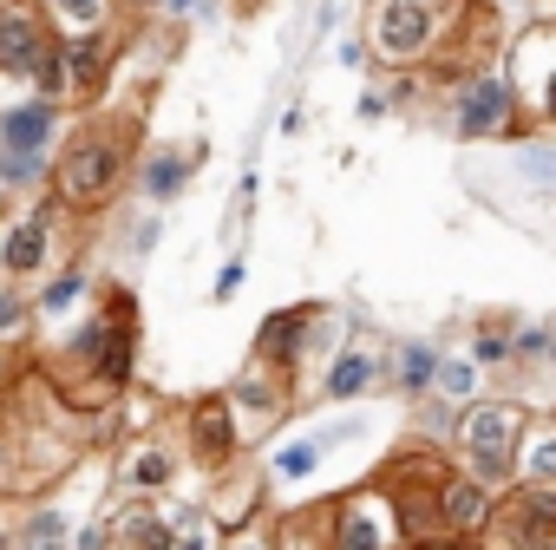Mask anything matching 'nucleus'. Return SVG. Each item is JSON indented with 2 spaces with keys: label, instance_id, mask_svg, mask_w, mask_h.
<instances>
[{
  "label": "nucleus",
  "instance_id": "obj_1",
  "mask_svg": "<svg viewBox=\"0 0 556 550\" xmlns=\"http://www.w3.org/2000/svg\"><path fill=\"white\" fill-rule=\"evenodd\" d=\"M138 335H144L138 296L125 283H112L99 296V309L86 322H73L40 354V387H53V400L66 413H105V407H118L125 387H131V367H138Z\"/></svg>",
  "mask_w": 556,
  "mask_h": 550
},
{
  "label": "nucleus",
  "instance_id": "obj_25",
  "mask_svg": "<svg viewBox=\"0 0 556 550\" xmlns=\"http://www.w3.org/2000/svg\"><path fill=\"white\" fill-rule=\"evenodd\" d=\"M216 550H289L282 543V524H268V517H242L216 537Z\"/></svg>",
  "mask_w": 556,
  "mask_h": 550
},
{
  "label": "nucleus",
  "instance_id": "obj_15",
  "mask_svg": "<svg viewBox=\"0 0 556 550\" xmlns=\"http://www.w3.org/2000/svg\"><path fill=\"white\" fill-rule=\"evenodd\" d=\"M60 47H66L73 105H99L105 86H112V66H118V27L112 34H79V40H60Z\"/></svg>",
  "mask_w": 556,
  "mask_h": 550
},
{
  "label": "nucleus",
  "instance_id": "obj_27",
  "mask_svg": "<svg viewBox=\"0 0 556 550\" xmlns=\"http://www.w3.org/2000/svg\"><path fill=\"white\" fill-rule=\"evenodd\" d=\"M517 478H543V485H556V426H549V433H523Z\"/></svg>",
  "mask_w": 556,
  "mask_h": 550
},
{
  "label": "nucleus",
  "instance_id": "obj_29",
  "mask_svg": "<svg viewBox=\"0 0 556 550\" xmlns=\"http://www.w3.org/2000/svg\"><path fill=\"white\" fill-rule=\"evenodd\" d=\"M321 459H328V439H289L282 452H275V478H282V485H295V478H308Z\"/></svg>",
  "mask_w": 556,
  "mask_h": 550
},
{
  "label": "nucleus",
  "instance_id": "obj_40",
  "mask_svg": "<svg viewBox=\"0 0 556 550\" xmlns=\"http://www.w3.org/2000/svg\"><path fill=\"white\" fill-rule=\"evenodd\" d=\"M118 14H157V0H118Z\"/></svg>",
  "mask_w": 556,
  "mask_h": 550
},
{
  "label": "nucleus",
  "instance_id": "obj_13",
  "mask_svg": "<svg viewBox=\"0 0 556 550\" xmlns=\"http://www.w3.org/2000/svg\"><path fill=\"white\" fill-rule=\"evenodd\" d=\"M229 393V407H236V420H255V426H275L289 407H295V374H282V367H268V361H255L249 354V367L223 387Z\"/></svg>",
  "mask_w": 556,
  "mask_h": 550
},
{
  "label": "nucleus",
  "instance_id": "obj_31",
  "mask_svg": "<svg viewBox=\"0 0 556 550\" xmlns=\"http://www.w3.org/2000/svg\"><path fill=\"white\" fill-rule=\"evenodd\" d=\"M242 283H249V262L236 255V262H223V275H216V289H210V296H216V302H236Z\"/></svg>",
  "mask_w": 556,
  "mask_h": 550
},
{
  "label": "nucleus",
  "instance_id": "obj_42",
  "mask_svg": "<svg viewBox=\"0 0 556 550\" xmlns=\"http://www.w3.org/2000/svg\"><path fill=\"white\" fill-rule=\"evenodd\" d=\"M105 550H112V543H105Z\"/></svg>",
  "mask_w": 556,
  "mask_h": 550
},
{
  "label": "nucleus",
  "instance_id": "obj_19",
  "mask_svg": "<svg viewBox=\"0 0 556 550\" xmlns=\"http://www.w3.org/2000/svg\"><path fill=\"white\" fill-rule=\"evenodd\" d=\"M432 374H439V348L432 341H400L393 348V387L406 400H426L432 393Z\"/></svg>",
  "mask_w": 556,
  "mask_h": 550
},
{
  "label": "nucleus",
  "instance_id": "obj_2",
  "mask_svg": "<svg viewBox=\"0 0 556 550\" xmlns=\"http://www.w3.org/2000/svg\"><path fill=\"white\" fill-rule=\"evenodd\" d=\"M138 138H144V105L125 99L112 112L86 105V118L53 145V171H47V190L60 210L73 216H99L125 197L131 171H138Z\"/></svg>",
  "mask_w": 556,
  "mask_h": 550
},
{
  "label": "nucleus",
  "instance_id": "obj_35",
  "mask_svg": "<svg viewBox=\"0 0 556 550\" xmlns=\"http://www.w3.org/2000/svg\"><path fill=\"white\" fill-rule=\"evenodd\" d=\"M14 348H21V341H0V400H8V387H14V367H21V361H14Z\"/></svg>",
  "mask_w": 556,
  "mask_h": 550
},
{
  "label": "nucleus",
  "instance_id": "obj_30",
  "mask_svg": "<svg viewBox=\"0 0 556 550\" xmlns=\"http://www.w3.org/2000/svg\"><path fill=\"white\" fill-rule=\"evenodd\" d=\"M197 14H210V0H157V21H170V27H190Z\"/></svg>",
  "mask_w": 556,
  "mask_h": 550
},
{
  "label": "nucleus",
  "instance_id": "obj_14",
  "mask_svg": "<svg viewBox=\"0 0 556 550\" xmlns=\"http://www.w3.org/2000/svg\"><path fill=\"white\" fill-rule=\"evenodd\" d=\"M60 112H66V105L27 92L21 105L0 112V151H8V158H53V145H60Z\"/></svg>",
  "mask_w": 556,
  "mask_h": 550
},
{
  "label": "nucleus",
  "instance_id": "obj_39",
  "mask_svg": "<svg viewBox=\"0 0 556 550\" xmlns=\"http://www.w3.org/2000/svg\"><path fill=\"white\" fill-rule=\"evenodd\" d=\"M387 105H393V99H387V92H367V99H361V118H380V112H387Z\"/></svg>",
  "mask_w": 556,
  "mask_h": 550
},
{
  "label": "nucleus",
  "instance_id": "obj_38",
  "mask_svg": "<svg viewBox=\"0 0 556 550\" xmlns=\"http://www.w3.org/2000/svg\"><path fill=\"white\" fill-rule=\"evenodd\" d=\"M112 537H105V524H86V530H73V550H105Z\"/></svg>",
  "mask_w": 556,
  "mask_h": 550
},
{
  "label": "nucleus",
  "instance_id": "obj_9",
  "mask_svg": "<svg viewBox=\"0 0 556 550\" xmlns=\"http://www.w3.org/2000/svg\"><path fill=\"white\" fill-rule=\"evenodd\" d=\"M53 223H60V203H34V210L0 223V275H8V283H34V275H47Z\"/></svg>",
  "mask_w": 556,
  "mask_h": 550
},
{
  "label": "nucleus",
  "instance_id": "obj_6",
  "mask_svg": "<svg viewBox=\"0 0 556 550\" xmlns=\"http://www.w3.org/2000/svg\"><path fill=\"white\" fill-rule=\"evenodd\" d=\"M478 543L484 550H556V485H543V478L504 485Z\"/></svg>",
  "mask_w": 556,
  "mask_h": 550
},
{
  "label": "nucleus",
  "instance_id": "obj_3",
  "mask_svg": "<svg viewBox=\"0 0 556 550\" xmlns=\"http://www.w3.org/2000/svg\"><path fill=\"white\" fill-rule=\"evenodd\" d=\"M523 433H530V413L517 400H471L452 426V446H458V465L471 478H484L491 491L517 485V452H523Z\"/></svg>",
  "mask_w": 556,
  "mask_h": 550
},
{
  "label": "nucleus",
  "instance_id": "obj_10",
  "mask_svg": "<svg viewBox=\"0 0 556 550\" xmlns=\"http://www.w3.org/2000/svg\"><path fill=\"white\" fill-rule=\"evenodd\" d=\"M53 21L40 14V0H0V79H34L40 53L53 47Z\"/></svg>",
  "mask_w": 556,
  "mask_h": 550
},
{
  "label": "nucleus",
  "instance_id": "obj_12",
  "mask_svg": "<svg viewBox=\"0 0 556 550\" xmlns=\"http://www.w3.org/2000/svg\"><path fill=\"white\" fill-rule=\"evenodd\" d=\"M491 504H497V491L484 478H471L465 465H445V478H439V530H445V543H478V530L491 524Z\"/></svg>",
  "mask_w": 556,
  "mask_h": 550
},
{
  "label": "nucleus",
  "instance_id": "obj_37",
  "mask_svg": "<svg viewBox=\"0 0 556 550\" xmlns=\"http://www.w3.org/2000/svg\"><path fill=\"white\" fill-rule=\"evenodd\" d=\"M157 229H164V223H157V216H138V229H131V249H138V255H144V249H151V242H157Z\"/></svg>",
  "mask_w": 556,
  "mask_h": 550
},
{
  "label": "nucleus",
  "instance_id": "obj_22",
  "mask_svg": "<svg viewBox=\"0 0 556 550\" xmlns=\"http://www.w3.org/2000/svg\"><path fill=\"white\" fill-rule=\"evenodd\" d=\"M21 550H73V530H66V511L60 504H40L21 517Z\"/></svg>",
  "mask_w": 556,
  "mask_h": 550
},
{
  "label": "nucleus",
  "instance_id": "obj_4",
  "mask_svg": "<svg viewBox=\"0 0 556 550\" xmlns=\"http://www.w3.org/2000/svg\"><path fill=\"white\" fill-rule=\"evenodd\" d=\"M400 543H406L400 537V511H393L387 485L374 478V485H354L334 504H321L302 550H400Z\"/></svg>",
  "mask_w": 556,
  "mask_h": 550
},
{
  "label": "nucleus",
  "instance_id": "obj_36",
  "mask_svg": "<svg viewBox=\"0 0 556 550\" xmlns=\"http://www.w3.org/2000/svg\"><path fill=\"white\" fill-rule=\"evenodd\" d=\"M0 550H21V517L0 504Z\"/></svg>",
  "mask_w": 556,
  "mask_h": 550
},
{
  "label": "nucleus",
  "instance_id": "obj_28",
  "mask_svg": "<svg viewBox=\"0 0 556 550\" xmlns=\"http://www.w3.org/2000/svg\"><path fill=\"white\" fill-rule=\"evenodd\" d=\"M34 328V296H21V283L0 275V341H27Z\"/></svg>",
  "mask_w": 556,
  "mask_h": 550
},
{
  "label": "nucleus",
  "instance_id": "obj_34",
  "mask_svg": "<svg viewBox=\"0 0 556 550\" xmlns=\"http://www.w3.org/2000/svg\"><path fill=\"white\" fill-rule=\"evenodd\" d=\"M14 485H21V459H14V446H8V439H0V498H8Z\"/></svg>",
  "mask_w": 556,
  "mask_h": 550
},
{
  "label": "nucleus",
  "instance_id": "obj_11",
  "mask_svg": "<svg viewBox=\"0 0 556 550\" xmlns=\"http://www.w3.org/2000/svg\"><path fill=\"white\" fill-rule=\"evenodd\" d=\"M321 322H328V309H315V302H302V309H275V315L255 328V348H249V354L302 380V361H308V348H315V328H321Z\"/></svg>",
  "mask_w": 556,
  "mask_h": 550
},
{
  "label": "nucleus",
  "instance_id": "obj_23",
  "mask_svg": "<svg viewBox=\"0 0 556 550\" xmlns=\"http://www.w3.org/2000/svg\"><path fill=\"white\" fill-rule=\"evenodd\" d=\"M471 361H478V367H510V361H517V328L497 322V315H484L478 335H471Z\"/></svg>",
  "mask_w": 556,
  "mask_h": 550
},
{
  "label": "nucleus",
  "instance_id": "obj_16",
  "mask_svg": "<svg viewBox=\"0 0 556 550\" xmlns=\"http://www.w3.org/2000/svg\"><path fill=\"white\" fill-rule=\"evenodd\" d=\"M105 537H112V550H177V524H170L164 498H131V491L112 511Z\"/></svg>",
  "mask_w": 556,
  "mask_h": 550
},
{
  "label": "nucleus",
  "instance_id": "obj_41",
  "mask_svg": "<svg viewBox=\"0 0 556 550\" xmlns=\"http://www.w3.org/2000/svg\"><path fill=\"white\" fill-rule=\"evenodd\" d=\"M242 8H249V14H255V8H262V0H242Z\"/></svg>",
  "mask_w": 556,
  "mask_h": 550
},
{
  "label": "nucleus",
  "instance_id": "obj_24",
  "mask_svg": "<svg viewBox=\"0 0 556 550\" xmlns=\"http://www.w3.org/2000/svg\"><path fill=\"white\" fill-rule=\"evenodd\" d=\"M432 393H439V400H471V393H478V361H471V354H439Z\"/></svg>",
  "mask_w": 556,
  "mask_h": 550
},
{
  "label": "nucleus",
  "instance_id": "obj_18",
  "mask_svg": "<svg viewBox=\"0 0 556 550\" xmlns=\"http://www.w3.org/2000/svg\"><path fill=\"white\" fill-rule=\"evenodd\" d=\"M40 14L53 21L60 40H79V34H112L118 27V0H40Z\"/></svg>",
  "mask_w": 556,
  "mask_h": 550
},
{
  "label": "nucleus",
  "instance_id": "obj_8",
  "mask_svg": "<svg viewBox=\"0 0 556 550\" xmlns=\"http://www.w3.org/2000/svg\"><path fill=\"white\" fill-rule=\"evenodd\" d=\"M184 439H170V433H131L125 439V452H118V491H131V498H164L177 478H184Z\"/></svg>",
  "mask_w": 556,
  "mask_h": 550
},
{
  "label": "nucleus",
  "instance_id": "obj_7",
  "mask_svg": "<svg viewBox=\"0 0 556 550\" xmlns=\"http://www.w3.org/2000/svg\"><path fill=\"white\" fill-rule=\"evenodd\" d=\"M242 420L229 407V393H203L184 407V459L203 472V478H229L236 459H242Z\"/></svg>",
  "mask_w": 556,
  "mask_h": 550
},
{
  "label": "nucleus",
  "instance_id": "obj_21",
  "mask_svg": "<svg viewBox=\"0 0 556 550\" xmlns=\"http://www.w3.org/2000/svg\"><path fill=\"white\" fill-rule=\"evenodd\" d=\"M86 289H92V275H86V262H66L53 283L34 296V322H53V315H66L73 302H86Z\"/></svg>",
  "mask_w": 556,
  "mask_h": 550
},
{
  "label": "nucleus",
  "instance_id": "obj_33",
  "mask_svg": "<svg viewBox=\"0 0 556 550\" xmlns=\"http://www.w3.org/2000/svg\"><path fill=\"white\" fill-rule=\"evenodd\" d=\"M523 171H530L536 184H556V151H523Z\"/></svg>",
  "mask_w": 556,
  "mask_h": 550
},
{
  "label": "nucleus",
  "instance_id": "obj_5",
  "mask_svg": "<svg viewBox=\"0 0 556 550\" xmlns=\"http://www.w3.org/2000/svg\"><path fill=\"white\" fill-rule=\"evenodd\" d=\"M445 132L458 145H491V138H517L523 132V99L510 86L504 66H478L471 79L445 86Z\"/></svg>",
  "mask_w": 556,
  "mask_h": 550
},
{
  "label": "nucleus",
  "instance_id": "obj_17",
  "mask_svg": "<svg viewBox=\"0 0 556 550\" xmlns=\"http://www.w3.org/2000/svg\"><path fill=\"white\" fill-rule=\"evenodd\" d=\"M190 171H197V151H184V145H151V151H138V197L157 210V203L184 197Z\"/></svg>",
  "mask_w": 556,
  "mask_h": 550
},
{
  "label": "nucleus",
  "instance_id": "obj_20",
  "mask_svg": "<svg viewBox=\"0 0 556 550\" xmlns=\"http://www.w3.org/2000/svg\"><path fill=\"white\" fill-rule=\"evenodd\" d=\"M374 380H380V361L367 348H348L328 367V400H361V393H374Z\"/></svg>",
  "mask_w": 556,
  "mask_h": 550
},
{
  "label": "nucleus",
  "instance_id": "obj_26",
  "mask_svg": "<svg viewBox=\"0 0 556 550\" xmlns=\"http://www.w3.org/2000/svg\"><path fill=\"white\" fill-rule=\"evenodd\" d=\"M40 99H53V105H73V86H66V47L53 40L47 53H40V66H34V79H27Z\"/></svg>",
  "mask_w": 556,
  "mask_h": 550
},
{
  "label": "nucleus",
  "instance_id": "obj_32",
  "mask_svg": "<svg viewBox=\"0 0 556 550\" xmlns=\"http://www.w3.org/2000/svg\"><path fill=\"white\" fill-rule=\"evenodd\" d=\"M556 328H517V361H543Z\"/></svg>",
  "mask_w": 556,
  "mask_h": 550
}]
</instances>
